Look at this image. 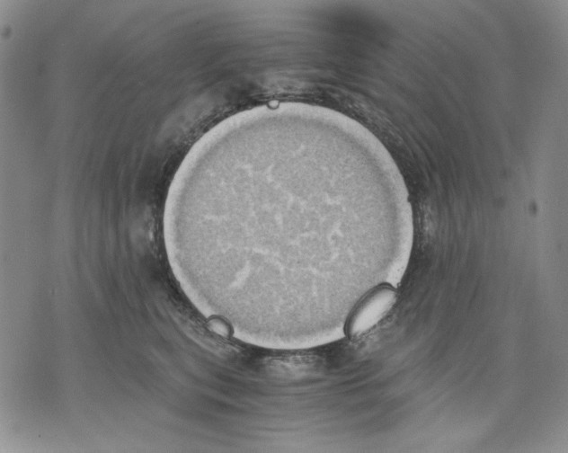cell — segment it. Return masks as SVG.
<instances>
[{"label": "cell", "mask_w": 568, "mask_h": 453, "mask_svg": "<svg viewBox=\"0 0 568 453\" xmlns=\"http://www.w3.org/2000/svg\"><path fill=\"white\" fill-rule=\"evenodd\" d=\"M397 293L390 286L377 287L354 308L345 325L346 334L357 339L374 328L393 308Z\"/></svg>", "instance_id": "cell-1"}]
</instances>
